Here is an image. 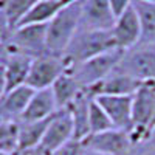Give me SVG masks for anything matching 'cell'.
Listing matches in <instances>:
<instances>
[{
	"label": "cell",
	"instance_id": "1",
	"mask_svg": "<svg viewBox=\"0 0 155 155\" xmlns=\"http://www.w3.org/2000/svg\"><path fill=\"white\" fill-rule=\"evenodd\" d=\"M116 48L110 30H78L62 53L67 65H76Z\"/></svg>",
	"mask_w": 155,
	"mask_h": 155
},
{
	"label": "cell",
	"instance_id": "2",
	"mask_svg": "<svg viewBox=\"0 0 155 155\" xmlns=\"http://www.w3.org/2000/svg\"><path fill=\"white\" fill-rule=\"evenodd\" d=\"M79 22H81V0H73L47 23L48 53L62 56L73 36L79 30Z\"/></svg>",
	"mask_w": 155,
	"mask_h": 155
},
{
	"label": "cell",
	"instance_id": "3",
	"mask_svg": "<svg viewBox=\"0 0 155 155\" xmlns=\"http://www.w3.org/2000/svg\"><path fill=\"white\" fill-rule=\"evenodd\" d=\"M123 53H124L123 50L115 48L112 51H107V53H102L88 61L68 67V71L76 79V82L81 85V88L87 90L93 87L95 84H98L99 81H102L106 76H109L115 70Z\"/></svg>",
	"mask_w": 155,
	"mask_h": 155
},
{
	"label": "cell",
	"instance_id": "4",
	"mask_svg": "<svg viewBox=\"0 0 155 155\" xmlns=\"http://www.w3.org/2000/svg\"><path fill=\"white\" fill-rule=\"evenodd\" d=\"M115 71L138 82L155 81V45H135L126 50Z\"/></svg>",
	"mask_w": 155,
	"mask_h": 155
},
{
	"label": "cell",
	"instance_id": "5",
	"mask_svg": "<svg viewBox=\"0 0 155 155\" xmlns=\"http://www.w3.org/2000/svg\"><path fill=\"white\" fill-rule=\"evenodd\" d=\"M5 47L8 53H17L28 56L31 59L42 56L47 51V25L31 23L19 25L12 28L9 37L6 39Z\"/></svg>",
	"mask_w": 155,
	"mask_h": 155
},
{
	"label": "cell",
	"instance_id": "6",
	"mask_svg": "<svg viewBox=\"0 0 155 155\" xmlns=\"http://www.w3.org/2000/svg\"><path fill=\"white\" fill-rule=\"evenodd\" d=\"M155 109V88L152 82H143L132 95V130L130 138L138 147L149 135V126Z\"/></svg>",
	"mask_w": 155,
	"mask_h": 155
},
{
	"label": "cell",
	"instance_id": "7",
	"mask_svg": "<svg viewBox=\"0 0 155 155\" xmlns=\"http://www.w3.org/2000/svg\"><path fill=\"white\" fill-rule=\"evenodd\" d=\"M82 144L85 150L98 155H132L137 150L130 134L120 129L90 134L82 140Z\"/></svg>",
	"mask_w": 155,
	"mask_h": 155
},
{
	"label": "cell",
	"instance_id": "8",
	"mask_svg": "<svg viewBox=\"0 0 155 155\" xmlns=\"http://www.w3.org/2000/svg\"><path fill=\"white\" fill-rule=\"evenodd\" d=\"M67 68H68V65L62 56L51 54V53L37 56L31 61L25 85H28L33 90L51 88L54 81L62 73H65Z\"/></svg>",
	"mask_w": 155,
	"mask_h": 155
},
{
	"label": "cell",
	"instance_id": "9",
	"mask_svg": "<svg viewBox=\"0 0 155 155\" xmlns=\"http://www.w3.org/2000/svg\"><path fill=\"white\" fill-rule=\"evenodd\" d=\"M73 138H74V135H73L71 116L67 109H62V110H58L51 116L48 127L44 134V138L36 149L42 155H50Z\"/></svg>",
	"mask_w": 155,
	"mask_h": 155
},
{
	"label": "cell",
	"instance_id": "10",
	"mask_svg": "<svg viewBox=\"0 0 155 155\" xmlns=\"http://www.w3.org/2000/svg\"><path fill=\"white\" fill-rule=\"evenodd\" d=\"M109 116L113 129L132 130V96L126 95H101L93 98Z\"/></svg>",
	"mask_w": 155,
	"mask_h": 155
},
{
	"label": "cell",
	"instance_id": "11",
	"mask_svg": "<svg viewBox=\"0 0 155 155\" xmlns=\"http://www.w3.org/2000/svg\"><path fill=\"white\" fill-rule=\"evenodd\" d=\"M115 16L107 0H81L79 30H112Z\"/></svg>",
	"mask_w": 155,
	"mask_h": 155
},
{
	"label": "cell",
	"instance_id": "12",
	"mask_svg": "<svg viewBox=\"0 0 155 155\" xmlns=\"http://www.w3.org/2000/svg\"><path fill=\"white\" fill-rule=\"evenodd\" d=\"M110 31L116 44V48L126 51L138 45L141 37V27H140V20L135 12V8L134 6L127 8L121 16L116 17Z\"/></svg>",
	"mask_w": 155,
	"mask_h": 155
},
{
	"label": "cell",
	"instance_id": "13",
	"mask_svg": "<svg viewBox=\"0 0 155 155\" xmlns=\"http://www.w3.org/2000/svg\"><path fill=\"white\" fill-rule=\"evenodd\" d=\"M143 82H138L132 78H129L126 74H121L118 71H112L109 76H106L102 81H99L98 84H95L93 87L87 88L85 92L92 96H101V95H126V96H132L137 90L140 88V85Z\"/></svg>",
	"mask_w": 155,
	"mask_h": 155
},
{
	"label": "cell",
	"instance_id": "14",
	"mask_svg": "<svg viewBox=\"0 0 155 155\" xmlns=\"http://www.w3.org/2000/svg\"><path fill=\"white\" fill-rule=\"evenodd\" d=\"M33 92L34 90L28 85H20L6 92L5 96L0 99V121L19 123Z\"/></svg>",
	"mask_w": 155,
	"mask_h": 155
},
{
	"label": "cell",
	"instance_id": "15",
	"mask_svg": "<svg viewBox=\"0 0 155 155\" xmlns=\"http://www.w3.org/2000/svg\"><path fill=\"white\" fill-rule=\"evenodd\" d=\"M58 112L56 101L53 96L51 88H42V90H34L28 106L25 109L20 121L22 123H30V121H41L45 118H50L51 115ZM19 121V123H20Z\"/></svg>",
	"mask_w": 155,
	"mask_h": 155
},
{
	"label": "cell",
	"instance_id": "16",
	"mask_svg": "<svg viewBox=\"0 0 155 155\" xmlns=\"http://www.w3.org/2000/svg\"><path fill=\"white\" fill-rule=\"evenodd\" d=\"M90 96L85 90L78 95L73 102L67 107L71 123H73V135L74 140H84L90 135V118H88V110H90Z\"/></svg>",
	"mask_w": 155,
	"mask_h": 155
},
{
	"label": "cell",
	"instance_id": "17",
	"mask_svg": "<svg viewBox=\"0 0 155 155\" xmlns=\"http://www.w3.org/2000/svg\"><path fill=\"white\" fill-rule=\"evenodd\" d=\"M31 58L17 54V53H8L5 62H3V71L6 79V92L12 88H17L20 85H25L27 76L31 65Z\"/></svg>",
	"mask_w": 155,
	"mask_h": 155
},
{
	"label": "cell",
	"instance_id": "18",
	"mask_svg": "<svg viewBox=\"0 0 155 155\" xmlns=\"http://www.w3.org/2000/svg\"><path fill=\"white\" fill-rule=\"evenodd\" d=\"M132 6L141 27V45H155V2L153 0H134Z\"/></svg>",
	"mask_w": 155,
	"mask_h": 155
},
{
	"label": "cell",
	"instance_id": "19",
	"mask_svg": "<svg viewBox=\"0 0 155 155\" xmlns=\"http://www.w3.org/2000/svg\"><path fill=\"white\" fill-rule=\"evenodd\" d=\"M70 2H73V0H39L27 14L22 17V20L16 25V27H19V25H31V23L47 25L64 6H67Z\"/></svg>",
	"mask_w": 155,
	"mask_h": 155
},
{
	"label": "cell",
	"instance_id": "20",
	"mask_svg": "<svg viewBox=\"0 0 155 155\" xmlns=\"http://www.w3.org/2000/svg\"><path fill=\"white\" fill-rule=\"evenodd\" d=\"M51 92H53L58 110H62V109H67L71 104L73 99L82 92V88L76 82V79L70 74V71L67 68V71L62 73L54 81V84L51 85Z\"/></svg>",
	"mask_w": 155,
	"mask_h": 155
},
{
	"label": "cell",
	"instance_id": "21",
	"mask_svg": "<svg viewBox=\"0 0 155 155\" xmlns=\"http://www.w3.org/2000/svg\"><path fill=\"white\" fill-rule=\"evenodd\" d=\"M53 116V115H51ZM45 118L41 121H30V123H19V143H17V152L31 150L39 146L42 141L44 134L48 127V123L51 120Z\"/></svg>",
	"mask_w": 155,
	"mask_h": 155
},
{
	"label": "cell",
	"instance_id": "22",
	"mask_svg": "<svg viewBox=\"0 0 155 155\" xmlns=\"http://www.w3.org/2000/svg\"><path fill=\"white\" fill-rule=\"evenodd\" d=\"M19 123L0 121V150L6 153H17Z\"/></svg>",
	"mask_w": 155,
	"mask_h": 155
},
{
	"label": "cell",
	"instance_id": "23",
	"mask_svg": "<svg viewBox=\"0 0 155 155\" xmlns=\"http://www.w3.org/2000/svg\"><path fill=\"white\" fill-rule=\"evenodd\" d=\"M39 2V0H2L3 8L8 14V19L12 28L22 20V17Z\"/></svg>",
	"mask_w": 155,
	"mask_h": 155
},
{
	"label": "cell",
	"instance_id": "24",
	"mask_svg": "<svg viewBox=\"0 0 155 155\" xmlns=\"http://www.w3.org/2000/svg\"><path fill=\"white\" fill-rule=\"evenodd\" d=\"M88 118H90V134H98V132H104V130H109V129H113L109 116L106 115V112L102 110V107L93 98L90 99Z\"/></svg>",
	"mask_w": 155,
	"mask_h": 155
},
{
	"label": "cell",
	"instance_id": "25",
	"mask_svg": "<svg viewBox=\"0 0 155 155\" xmlns=\"http://www.w3.org/2000/svg\"><path fill=\"white\" fill-rule=\"evenodd\" d=\"M85 147L81 140H70L68 143L62 144L59 149H56L53 153L50 155H85Z\"/></svg>",
	"mask_w": 155,
	"mask_h": 155
},
{
	"label": "cell",
	"instance_id": "26",
	"mask_svg": "<svg viewBox=\"0 0 155 155\" xmlns=\"http://www.w3.org/2000/svg\"><path fill=\"white\" fill-rule=\"evenodd\" d=\"M11 31H12V25L8 19V14L3 8L2 0H0V45L6 42V39L9 37Z\"/></svg>",
	"mask_w": 155,
	"mask_h": 155
},
{
	"label": "cell",
	"instance_id": "27",
	"mask_svg": "<svg viewBox=\"0 0 155 155\" xmlns=\"http://www.w3.org/2000/svg\"><path fill=\"white\" fill-rule=\"evenodd\" d=\"M140 155H155V129L149 132L146 140L137 147Z\"/></svg>",
	"mask_w": 155,
	"mask_h": 155
},
{
	"label": "cell",
	"instance_id": "28",
	"mask_svg": "<svg viewBox=\"0 0 155 155\" xmlns=\"http://www.w3.org/2000/svg\"><path fill=\"white\" fill-rule=\"evenodd\" d=\"M107 2H109V6H110V9L113 12L115 19H116L118 16H121L127 8L132 6L134 0H107Z\"/></svg>",
	"mask_w": 155,
	"mask_h": 155
},
{
	"label": "cell",
	"instance_id": "29",
	"mask_svg": "<svg viewBox=\"0 0 155 155\" xmlns=\"http://www.w3.org/2000/svg\"><path fill=\"white\" fill-rule=\"evenodd\" d=\"M6 93V79H5V71H3V64L0 65V99Z\"/></svg>",
	"mask_w": 155,
	"mask_h": 155
},
{
	"label": "cell",
	"instance_id": "30",
	"mask_svg": "<svg viewBox=\"0 0 155 155\" xmlns=\"http://www.w3.org/2000/svg\"><path fill=\"white\" fill-rule=\"evenodd\" d=\"M6 56H8V50H6L5 44H2V45H0V65H2V64L5 62Z\"/></svg>",
	"mask_w": 155,
	"mask_h": 155
},
{
	"label": "cell",
	"instance_id": "31",
	"mask_svg": "<svg viewBox=\"0 0 155 155\" xmlns=\"http://www.w3.org/2000/svg\"><path fill=\"white\" fill-rule=\"evenodd\" d=\"M16 155H42L37 149H31V150H25V152H17Z\"/></svg>",
	"mask_w": 155,
	"mask_h": 155
},
{
	"label": "cell",
	"instance_id": "32",
	"mask_svg": "<svg viewBox=\"0 0 155 155\" xmlns=\"http://www.w3.org/2000/svg\"><path fill=\"white\" fill-rule=\"evenodd\" d=\"M155 129V109H153V115H152V120H150V126H149V132Z\"/></svg>",
	"mask_w": 155,
	"mask_h": 155
},
{
	"label": "cell",
	"instance_id": "33",
	"mask_svg": "<svg viewBox=\"0 0 155 155\" xmlns=\"http://www.w3.org/2000/svg\"><path fill=\"white\" fill-rule=\"evenodd\" d=\"M0 155H16V153H6V152H2V150H0Z\"/></svg>",
	"mask_w": 155,
	"mask_h": 155
},
{
	"label": "cell",
	"instance_id": "34",
	"mask_svg": "<svg viewBox=\"0 0 155 155\" xmlns=\"http://www.w3.org/2000/svg\"><path fill=\"white\" fill-rule=\"evenodd\" d=\"M85 155H98V153H93V152H88V150H87V152H85Z\"/></svg>",
	"mask_w": 155,
	"mask_h": 155
},
{
	"label": "cell",
	"instance_id": "35",
	"mask_svg": "<svg viewBox=\"0 0 155 155\" xmlns=\"http://www.w3.org/2000/svg\"><path fill=\"white\" fill-rule=\"evenodd\" d=\"M132 155H140V153H138V152H137V150H135V152H134V153H132Z\"/></svg>",
	"mask_w": 155,
	"mask_h": 155
},
{
	"label": "cell",
	"instance_id": "36",
	"mask_svg": "<svg viewBox=\"0 0 155 155\" xmlns=\"http://www.w3.org/2000/svg\"><path fill=\"white\" fill-rule=\"evenodd\" d=\"M152 85H153V88H155V81H152Z\"/></svg>",
	"mask_w": 155,
	"mask_h": 155
},
{
	"label": "cell",
	"instance_id": "37",
	"mask_svg": "<svg viewBox=\"0 0 155 155\" xmlns=\"http://www.w3.org/2000/svg\"><path fill=\"white\" fill-rule=\"evenodd\" d=\"M153 2H155V0H153Z\"/></svg>",
	"mask_w": 155,
	"mask_h": 155
}]
</instances>
